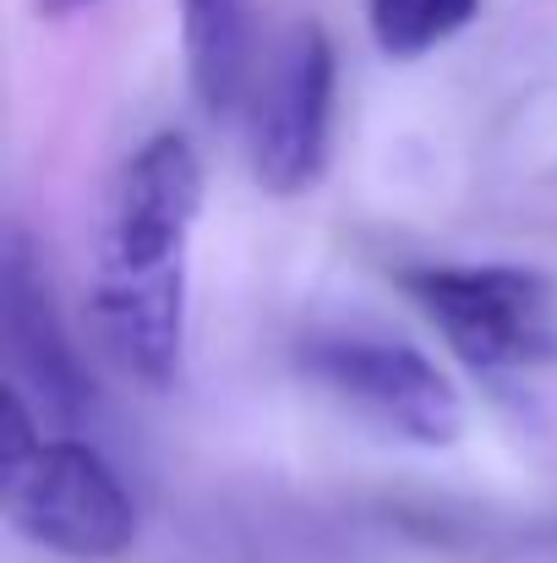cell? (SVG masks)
I'll use <instances>...</instances> for the list:
<instances>
[{"label":"cell","mask_w":557,"mask_h":563,"mask_svg":"<svg viewBox=\"0 0 557 563\" xmlns=\"http://www.w3.org/2000/svg\"><path fill=\"white\" fill-rule=\"evenodd\" d=\"M202 213V159L181 132H154L115 170L88 312L104 356L143 388H170L186 362V252Z\"/></svg>","instance_id":"cell-1"},{"label":"cell","mask_w":557,"mask_h":563,"mask_svg":"<svg viewBox=\"0 0 557 563\" xmlns=\"http://www.w3.org/2000/svg\"><path fill=\"white\" fill-rule=\"evenodd\" d=\"M481 16V0H367L371 44L388 60H421Z\"/></svg>","instance_id":"cell-8"},{"label":"cell","mask_w":557,"mask_h":563,"mask_svg":"<svg viewBox=\"0 0 557 563\" xmlns=\"http://www.w3.org/2000/svg\"><path fill=\"white\" fill-rule=\"evenodd\" d=\"M404 296L443 345L481 377L557 367V285L525 263H437L410 268Z\"/></svg>","instance_id":"cell-2"},{"label":"cell","mask_w":557,"mask_h":563,"mask_svg":"<svg viewBox=\"0 0 557 563\" xmlns=\"http://www.w3.org/2000/svg\"><path fill=\"white\" fill-rule=\"evenodd\" d=\"M0 329H5V388L55 421H77L93 405V377L82 367L44 263L22 230H5L0 246Z\"/></svg>","instance_id":"cell-6"},{"label":"cell","mask_w":557,"mask_h":563,"mask_svg":"<svg viewBox=\"0 0 557 563\" xmlns=\"http://www.w3.org/2000/svg\"><path fill=\"white\" fill-rule=\"evenodd\" d=\"M301 373L382 438L415 449H454L465 438V399L454 377L399 334L323 329L301 345Z\"/></svg>","instance_id":"cell-4"},{"label":"cell","mask_w":557,"mask_h":563,"mask_svg":"<svg viewBox=\"0 0 557 563\" xmlns=\"http://www.w3.org/2000/svg\"><path fill=\"white\" fill-rule=\"evenodd\" d=\"M334 38L318 16L290 22L263 66V82L246 104V154L257 187L274 197H301L323 181L334 143Z\"/></svg>","instance_id":"cell-5"},{"label":"cell","mask_w":557,"mask_h":563,"mask_svg":"<svg viewBox=\"0 0 557 563\" xmlns=\"http://www.w3.org/2000/svg\"><path fill=\"white\" fill-rule=\"evenodd\" d=\"M33 5H38V16H77V11H88L99 0H33Z\"/></svg>","instance_id":"cell-9"},{"label":"cell","mask_w":557,"mask_h":563,"mask_svg":"<svg viewBox=\"0 0 557 563\" xmlns=\"http://www.w3.org/2000/svg\"><path fill=\"white\" fill-rule=\"evenodd\" d=\"M5 526L71 563H110L137 542V504L110 460L82 438H44L0 465Z\"/></svg>","instance_id":"cell-3"},{"label":"cell","mask_w":557,"mask_h":563,"mask_svg":"<svg viewBox=\"0 0 557 563\" xmlns=\"http://www.w3.org/2000/svg\"><path fill=\"white\" fill-rule=\"evenodd\" d=\"M181 49L197 104L235 110L252 77V0H181Z\"/></svg>","instance_id":"cell-7"}]
</instances>
